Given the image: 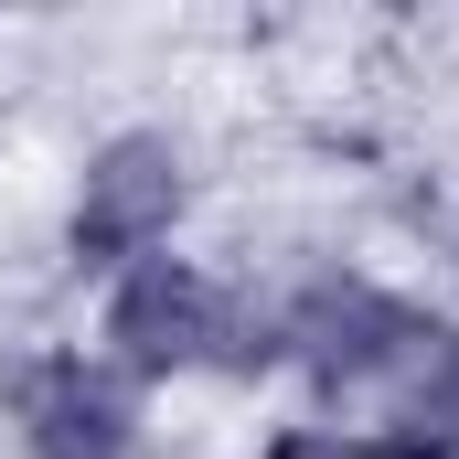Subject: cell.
Segmentation results:
<instances>
[{
  "label": "cell",
  "mask_w": 459,
  "mask_h": 459,
  "mask_svg": "<svg viewBox=\"0 0 459 459\" xmlns=\"http://www.w3.org/2000/svg\"><path fill=\"white\" fill-rule=\"evenodd\" d=\"M267 352H278V321H256L246 299H225L204 267H182V256L117 267V289H108V363L128 385L204 374V363H267Z\"/></svg>",
  "instance_id": "obj_1"
},
{
  "label": "cell",
  "mask_w": 459,
  "mask_h": 459,
  "mask_svg": "<svg viewBox=\"0 0 459 459\" xmlns=\"http://www.w3.org/2000/svg\"><path fill=\"white\" fill-rule=\"evenodd\" d=\"M182 214V160L171 139H108L86 160V193H75V267H139L160 256V235Z\"/></svg>",
  "instance_id": "obj_2"
},
{
  "label": "cell",
  "mask_w": 459,
  "mask_h": 459,
  "mask_svg": "<svg viewBox=\"0 0 459 459\" xmlns=\"http://www.w3.org/2000/svg\"><path fill=\"white\" fill-rule=\"evenodd\" d=\"M11 406H22L32 459H128V438H139V395H128V374H117L108 352H54V363H32Z\"/></svg>",
  "instance_id": "obj_3"
},
{
  "label": "cell",
  "mask_w": 459,
  "mask_h": 459,
  "mask_svg": "<svg viewBox=\"0 0 459 459\" xmlns=\"http://www.w3.org/2000/svg\"><path fill=\"white\" fill-rule=\"evenodd\" d=\"M406 428H428V438L459 449V342H449V332L417 352V417H406Z\"/></svg>",
  "instance_id": "obj_4"
},
{
  "label": "cell",
  "mask_w": 459,
  "mask_h": 459,
  "mask_svg": "<svg viewBox=\"0 0 459 459\" xmlns=\"http://www.w3.org/2000/svg\"><path fill=\"white\" fill-rule=\"evenodd\" d=\"M342 459H459L449 438H428V428H374V438H352Z\"/></svg>",
  "instance_id": "obj_5"
}]
</instances>
